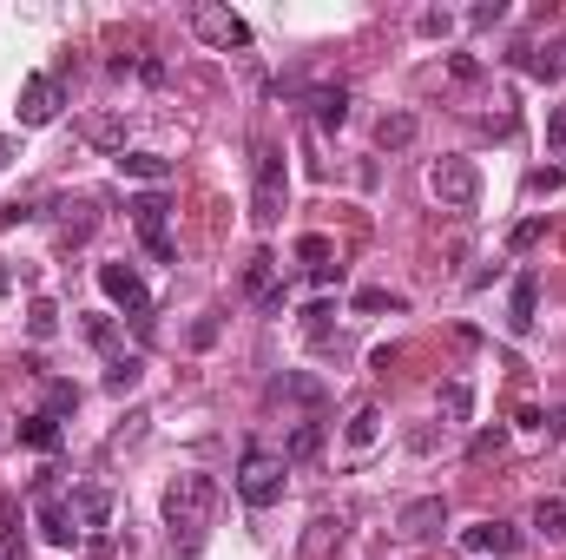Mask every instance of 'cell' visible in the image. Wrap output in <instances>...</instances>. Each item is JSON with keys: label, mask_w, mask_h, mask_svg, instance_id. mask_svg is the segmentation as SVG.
<instances>
[{"label": "cell", "mask_w": 566, "mask_h": 560, "mask_svg": "<svg viewBox=\"0 0 566 560\" xmlns=\"http://www.w3.org/2000/svg\"><path fill=\"white\" fill-rule=\"evenodd\" d=\"M310 106H316V126H323V132H343V119H349V86H316Z\"/></svg>", "instance_id": "15"}, {"label": "cell", "mask_w": 566, "mask_h": 560, "mask_svg": "<svg viewBox=\"0 0 566 560\" xmlns=\"http://www.w3.org/2000/svg\"><path fill=\"white\" fill-rule=\"evenodd\" d=\"M126 211H132V231L145 238V251H152L158 264H178V244H172V205H165V192H139Z\"/></svg>", "instance_id": "4"}, {"label": "cell", "mask_w": 566, "mask_h": 560, "mask_svg": "<svg viewBox=\"0 0 566 560\" xmlns=\"http://www.w3.org/2000/svg\"><path fill=\"white\" fill-rule=\"evenodd\" d=\"M316 448H323V422H297V429L283 435V462H310Z\"/></svg>", "instance_id": "20"}, {"label": "cell", "mask_w": 566, "mask_h": 560, "mask_svg": "<svg viewBox=\"0 0 566 560\" xmlns=\"http://www.w3.org/2000/svg\"><path fill=\"white\" fill-rule=\"evenodd\" d=\"M507 448V429H481L474 435V462H488V455H501Z\"/></svg>", "instance_id": "35"}, {"label": "cell", "mask_w": 566, "mask_h": 560, "mask_svg": "<svg viewBox=\"0 0 566 560\" xmlns=\"http://www.w3.org/2000/svg\"><path fill=\"white\" fill-rule=\"evenodd\" d=\"M474 416V383L455 376V383H441V422H468Z\"/></svg>", "instance_id": "18"}, {"label": "cell", "mask_w": 566, "mask_h": 560, "mask_svg": "<svg viewBox=\"0 0 566 560\" xmlns=\"http://www.w3.org/2000/svg\"><path fill=\"white\" fill-rule=\"evenodd\" d=\"M139 376H145L139 356H119V363L106 369V389H112V396H132V389H139Z\"/></svg>", "instance_id": "27"}, {"label": "cell", "mask_w": 566, "mask_h": 560, "mask_svg": "<svg viewBox=\"0 0 566 560\" xmlns=\"http://www.w3.org/2000/svg\"><path fill=\"white\" fill-rule=\"evenodd\" d=\"M540 238H547V218H520L514 231H507V251H534Z\"/></svg>", "instance_id": "32"}, {"label": "cell", "mask_w": 566, "mask_h": 560, "mask_svg": "<svg viewBox=\"0 0 566 560\" xmlns=\"http://www.w3.org/2000/svg\"><path fill=\"white\" fill-rule=\"evenodd\" d=\"M86 139H93V145H106L112 159L126 152V126H119V119H93V126H86Z\"/></svg>", "instance_id": "30"}, {"label": "cell", "mask_w": 566, "mask_h": 560, "mask_svg": "<svg viewBox=\"0 0 566 560\" xmlns=\"http://www.w3.org/2000/svg\"><path fill=\"white\" fill-rule=\"evenodd\" d=\"M185 20H191V33H198L211 53H244L251 47V27H244L231 7H191Z\"/></svg>", "instance_id": "7"}, {"label": "cell", "mask_w": 566, "mask_h": 560, "mask_svg": "<svg viewBox=\"0 0 566 560\" xmlns=\"http://www.w3.org/2000/svg\"><path fill=\"white\" fill-rule=\"evenodd\" d=\"M60 106H66V86H60V73H27V86H20V126H53L60 119Z\"/></svg>", "instance_id": "9"}, {"label": "cell", "mask_w": 566, "mask_h": 560, "mask_svg": "<svg viewBox=\"0 0 566 560\" xmlns=\"http://www.w3.org/2000/svg\"><path fill=\"white\" fill-rule=\"evenodd\" d=\"M270 396H277V402H303V409H316V402H323V383H316V376H277V383H270Z\"/></svg>", "instance_id": "19"}, {"label": "cell", "mask_w": 566, "mask_h": 560, "mask_svg": "<svg viewBox=\"0 0 566 560\" xmlns=\"http://www.w3.org/2000/svg\"><path fill=\"white\" fill-rule=\"evenodd\" d=\"M86 343H93L99 356H112V363L126 356V343H119V323H112V317H86Z\"/></svg>", "instance_id": "24"}, {"label": "cell", "mask_w": 566, "mask_h": 560, "mask_svg": "<svg viewBox=\"0 0 566 560\" xmlns=\"http://www.w3.org/2000/svg\"><path fill=\"white\" fill-rule=\"evenodd\" d=\"M415 33H422V40H448V33H455V14H448V7H428V14H415Z\"/></svg>", "instance_id": "31"}, {"label": "cell", "mask_w": 566, "mask_h": 560, "mask_svg": "<svg viewBox=\"0 0 566 560\" xmlns=\"http://www.w3.org/2000/svg\"><path fill=\"white\" fill-rule=\"evenodd\" d=\"M7 284H14V277H7V264H0V290H7Z\"/></svg>", "instance_id": "44"}, {"label": "cell", "mask_w": 566, "mask_h": 560, "mask_svg": "<svg viewBox=\"0 0 566 560\" xmlns=\"http://www.w3.org/2000/svg\"><path fill=\"white\" fill-rule=\"evenodd\" d=\"M415 132H422V119H415V112H382L376 139H382V152H402V145H415Z\"/></svg>", "instance_id": "16"}, {"label": "cell", "mask_w": 566, "mask_h": 560, "mask_svg": "<svg viewBox=\"0 0 566 560\" xmlns=\"http://www.w3.org/2000/svg\"><path fill=\"white\" fill-rule=\"evenodd\" d=\"M27 218H33L27 205H7V211H0V231H14V224H27Z\"/></svg>", "instance_id": "42"}, {"label": "cell", "mask_w": 566, "mask_h": 560, "mask_svg": "<svg viewBox=\"0 0 566 560\" xmlns=\"http://www.w3.org/2000/svg\"><path fill=\"white\" fill-rule=\"evenodd\" d=\"M297 257L310 264V271H316V264H330V238H316V231H310V238H297Z\"/></svg>", "instance_id": "34"}, {"label": "cell", "mask_w": 566, "mask_h": 560, "mask_svg": "<svg viewBox=\"0 0 566 560\" xmlns=\"http://www.w3.org/2000/svg\"><path fill=\"white\" fill-rule=\"evenodd\" d=\"M540 317V277L534 271H520L514 290H507V336H527Z\"/></svg>", "instance_id": "14"}, {"label": "cell", "mask_w": 566, "mask_h": 560, "mask_svg": "<svg viewBox=\"0 0 566 560\" xmlns=\"http://www.w3.org/2000/svg\"><path fill=\"white\" fill-rule=\"evenodd\" d=\"M461 547H468V554L514 560L520 547H527V534H520V528H507V521H474V528H461Z\"/></svg>", "instance_id": "10"}, {"label": "cell", "mask_w": 566, "mask_h": 560, "mask_svg": "<svg viewBox=\"0 0 566 560\" xmlns=\"http://www.w3.org/2000/svg\"><path fill=\"white\" fill-rule=\"evenodd\" d=\"M53 330H60V304H53V297H33L27 304V336L33 343H47Z\"/></svg>", "instance_id": "25"}, {"label": "cell", "mask_w": 566, "mask_h": 560, "mask_svg": "<svg viewBox=\"0 0 566 560\" xmlns=\"http://www.w3.org/2000/svg\"><path fill=\"white\" fill-rule=\"evenodd\" d=\"M428 192H435L448 211H474L481 205V165L474 159H435L428 165Z\"/></svg>", "instance_id": "5"}, {"label": "cell", "mask_w": 566, "mask_h": 560, "mask_svg": "<svg viewBox=\"0 0 566 560\" xmlns=\"http://www.w3.org/2000/svg\"><path fill=\"white\" fill-rule=\"evenodd\" d=\"M73 409H79V383H66V376H53V383H47V416L60 422V416H73Z\"/></svg>", "instance_id": "28"}, {"label": "cell", "mask_w": 566, "mask_h": 560, "mask_svg": "<svg viewBox=\"0 0 566 560\" xmlns=\"http://www.w3.org/2000/svg\"><path fill=\"white\" fill-rule=\"evenodd\" d=\"M33 501H40V541L79 547V521H73V501L60 495V481H33Z\"/></svg>", "instance_id": "8"}, {"label": "cell", "mask_w": 566, "mask_h": 560, "mask_svg": "<svg viewBox=\"0 0 566 560\" xmlns=\"http://www.w3.org/2000/svg\"><path fill=\"white\" fill-rule=\"evenodd\" d=\"M376 435H382V409H376V402H362L356 416H349L343 442H349V448H356V455H362V448H376Z\"/></svg>", "instance_id": "17"}, {"label": "cell", "mask_w": 566, "mask_h": 560, "mask_svg": "<svg viewBox=\"0 0 566 560\" xmlns=\"http://www.w3.org/2000/svg\"><path fill=\"white\" fill-rule=\"evenodd\" d=\"M20 442H27V448H40V455H53V448H60V422H53L47 409H40V416H27V422H20Z\"/></svg>", "instance_id": "23"}, {"label": "cell", "mask_w": 566, "mask_h": 560, "mask_svg": "<svg viewBox=\"0 0 566 560\" xmlns=\"http://www.w3.org/2000/svg\"><path fill=\"white\" fill-rule=\"evenodd\" d=\"M547 145H553V152H566V106L547 112Z\"/></svg>", "instance_id": "39"}, {"label": "cell", "mask_w": 566, "mask_h": 560, "mask_svg": "<svg viewBox=\"0 0 566 560\" xmlns=\"http://www.w3.org/2000/svg\"><path fill=\"white\" fill-rule=\"evenodd\" d=\"M560 185H566V165H540V172H534V178H527V192H534V198H547V192H560Z\"/></svg>", "instance_id": "33"}, {"label": "cell", "mask_w": 566, "mask_h": 560, "mask_svg": "<svg viewBox=\"0 0 566 560\" xmlns=\"http://www.w3.org/2000/svg\"><path fill=\"white\" fill-rule=\"evenodd\" d=\"M520 73H527V80H560V73H566V60H560V53H520Z\"/></svg>", "instance_id": "29"}, {"label": "cell", "mask_w": 566, "mask_h": 560, "mask_svg": "<svg viewBox=\"0 0 566 560\" xmlns=\"http://www.w3.org/2000/svg\"><path fill=\"white\" fill-rule=\"evenodd\" d=\"M73 521H79V534L112 528V488L106 481H79L73 488Z\"/></svg>", "instance_id": "11"}, {"label": "cell", "mask_w": 566, "mask_h": 560, "mask_svg": "<svg viewBox=\"0 0 566 560\" xmlns=\"http://www.w3.org/2000/svg\"><path fill=\"white\" fill-rule=\"evenodd\" d=\"M468 20H474V27H501V20H507V0H481Z\"/></svg>", "instance_id": "38"}, {"label": "cell", "mask_w": 566, "mask_h": 560, "mask_svg": "<svg viewBox=\"0 0 566 560\" xmlns=\"http://www.w3.org/2000/svg\"><path fill=\"white\" fill-rule=\"evenodd\" d=\"M99 290H106L112 310H126L139 330H152V290H145V277L132 264H99Z\"/></svg>", "instance_id": "6"}, {"label": "cell", "mask_w": 566, "mask_h": 560, "mask_svg": "<svg viewBox=\"0 0 566 560\" xmlns=\"http://www.w3.org/2000/svg\"><path fill=\"white\" fill-rule=\"evenodd\" d=\"M119 178H132V185H145V192H165V185H172V172L178 165L172 159H158V152H119Z\"/></svg>", "instance_id": "13"}, {"label": "cell", "mask_w": 566, "mask_h": 560, "mask_svg": "<svg viewBox=\"0 0 566 560\" xmlns=\"http://www.w3.org/2000/svg\"><path fill=\"white\" fill-rule=\"evenodd\" d=\"M356 310H402L395 290H356Z\"/></svg>", "instance_id": "36"}, {"label": "cell", "mask_w": 566, "mask_h": 560, "mask_svg": "<svg viewBox=\"0 0 566 560\" xmlns=\"http://www.w3.org/2000/svg\"><path fill=\"white\" fill-rule=\"evenodd\" d=\"M283 481H290V462L270 455V448H244V462H237V501L244 508H277L283 501Z\"/></svg>", "instance_id": "3"}, {"label": "cell", "mask_w": 566, "mask_h": 560, "mask_svg": "<svg viewBox=\"0 0 566 560\" xmlns=\"http://www.w3.org/2000/svg\"><path fill=\"white\" fill-rule=\"evenodd\" d=\"M540 429H547V435H566V402H553V409H540Z\"/></svg>", "instance_id": "40"}, {"label": "cell", "mask_w": 566, "mask_h": 560, "mask_svg": "<svg viewBox=\"0 0 566 560\" xmlns=\"http://www.w3.org/2000/svg\"><path fill=\"white\" fill-rule=\"evenodd\" d=\"M290 205V159H283V145H257L251 159V224L270 231Z\"/></svg>", "instance_id": "2"}, {"label": "cell", "mask_w": 566, "mask_h": 560, "mask_svg": "<svg viewBox=\"0 0 566 560\" xmlns=\"http://www.w3.org/2000/svg\"><path fill=\"white\" fill-rule=\"evenodd\" d=\"M270 290H277V257L257 251L251 264H244V297H270Z\"/></svg>", "instance_id": "22"}, {"label": "cell", "mask_w": 566, "mask_h": 560, "mask_svg": "<svg viewBox=\"0 0 566 560\" xmlns=\"http://www.w3.org/2000/svg\"><path fill=\"white\" fill-rule=\"evenodd\" d=\"M330 541H343V521L316 514V521H310V534H303V554H310V560H323V554H330Z\"/></svg>", "instance_id": "26"}, {"label": "cell", "mask_w": 566, "mask_h": 560, "mask_svg": "<svg viewBox=\"0 0 566 560\" xmlns=\"http://www.w3.org/2000/svg\"><path fill=\"white\" fill-rule=\"evenodd\" d=\"M534 528L547 534V541H566V495H540L534 501Z\"/></svg>", "instance_id": "21"}, {"label": "cell", "mask_w": 566, "mask_h": 560, "mask_svg": "<svg viewBox=\"0 0 566 560\" xmlns=\"http://www.w3.org/2000/svg\"><path fill=\"white\" fill-rule=\"evenodd\" d=\"M395 528L409 534V541H428L435 528H448V501H441V495H415V501H402Z\"/></svg>", "instance_id": "12"}, {"label": "cell", "mask_w": 566, "mask_h": 560, "mask_svg": "<svg viewBox=\"0 0 566 560\" xmlns=\"http://www.w3.org/2000/svg\"><path fill=\"white\" fill-rule=\"evenodd\" d=\"M218 330H224L218 317H198V323H191V350H211V343H218Z\"/></svg>", "instance_id": "37"}, {"label": "cell", "mask_w": 566, "mask_h": 560, "mask_svg": "<svg viewBox=\"0 0 566 560\" xmlns=\"http://www.w3.org/2000/svg\"><path fill=\"white\" fill-rule=\"evenodd\" d=\"M211 508H218V481H211L205 468H191V475H178L172 488H165V528H172V547H178L185 560L205 547Z\"/></svg>", "instance_id": "1"}, {"label": "cell", "mask_w": 566, "mask_h": 560, "mask_svg": "<svg viewBox=\"0 0 566 560\" xmlns=\"http://www.w3.org/2000/svg\"><path fill=\"white\" fill-rule=\"evenodd\" d=\"M310 277H316V290H330V284H343V264H336V257H330V264H316Z\"/></svg>", "instance_id": "41"}, {"label": "cell", "mask_w": 566, "mask_h": 560, "mask_svg": "<svg viewBox=\"0 0 566 560\" xmlns=\"http://www.w3.org/2000/svg\"><path fill=\"white\" fill-rule=\"evenodd\" d=\"M7 165H14V139H0V172H7Z\"/></svg>", "instance_id": "43"}]
</instances>
